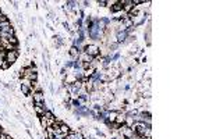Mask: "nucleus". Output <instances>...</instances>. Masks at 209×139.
<instances>
[{
	"instance_id": "1",
	"label": "nucleus",
	"mask_w": 209,
	"mask_h": 139,
	"mask_svg": "<svg viewBox=\"0 0 209 139\" xmlns=\"http://www.w3.org/2000/svg\"><path fill=\"white\" fill-rule=\"evenodd\" d=\"M119 132H120V135L124 139H131V138H134V135H135V132L133 131V128L127 127L126 124H123V125L119 127Z\"/></svg>"
},
{
	"instance_id": "2",
	"label": "nucleus",
	"mask_w": 209,
	"mask_h": 139,
	"mask_svg": "<svg viewBox=\"0 0 209 139\" xmlns=\"http://www.w3.org/2000/svg\"><path fill=\"white\" fill-rule=\"evenodd\" d=\"M84 52L88 56H91L92 59H96L98 56H99V53H100V47L98 46V45H95V43H89V45H87Z\"/></svg>"
},
{
	"instance_id": "3",
	"label": "nucleus",
	"mask_w": 209,
	"mask_h": 139,
	"mask_svg": "<svg viewBox=\"0 0 209 139\" xmlns=\"http://www.w3.org/2000/svg\"><path fill=\"white\" fill-rule=\"evenodd\" d=\"M18 57H20L18 49H17V50H11V52H7V53H6V61H7L10 65H13V64L18 60Z\"/></svg>"
},
{
	"instance_id": "4",
	"label": "nucleus",
	"mask_w": 209,
	"mask_h": 139,
	"mask_svg": "<svg viewBox=\"0 0 209 139\" xmlns=\"http://www.w3.org/2000/svg\"><path fill=\"white\" fill-rule=\"evenodd\" d=\"M46 106H45V103H33V111H35V114L38 117H43L45 116V113H46Z\"/></svg>"
},
{
	"instance_id": "5",
	"label": "nucleus",
	"mask_w": 209,
	"mask_h": 139,
	"mask_svg": "<svg viewBox=\"0 0 209 139\" xmlns=\"http://www.w3.org/2000/svg\"><path fill=\"white\" fill-rule=\"evenodd\" d=\"M31 96H32V100L33 103H45V93L42 92V91H38V92H32L31 93Z\"/></svg>"
},
{
	"instance_id": "6",
	"label": "nucleus",
	"mask_w": 209,
	"mask_h": 139,
	"mask_svg": "<svg viewBox=\"0 0 209 139\" xmlns=\"http://www.w3.org/2000/svg\"><path fill=\"white\" fill-rule=\"evenodd\" d=\"M124 121H126V113H119L117 117H116V121H114V127L119 128L120 125L124 124Z\"/></svg>"
},
{
	"instance_id": "7",
	"label": "nucleus",
	"mask_w": 209,
	"mask_h": 139,
	"mask_svg": "<svg viewBox=\"0 0 209 139\" xmlns=\"http://www.w3.org/2000/svg\"><path fill=\"white\" fill-rule=\"evenodd\" d=\"M59 129H60V134H64V135H68L70 134V127H68V124L66 123H61V121H59Z\"/></svg>"
},
{
	"instance_id": "8",
	"label": "nucleus",
	"mask_w": 209,
	"mask_h": 139,
	"mask_svg": "<svg viewBox=\"0 0 209 139\" xmlns=\"http://www.w3.org/2000/svg\"><path fill=\"white\" fill-rule=\"evenodd\" d=\"M92 60H94V59H92L91 56H88L85 52H81L80 56H78V61H81V63H91Z\"/></svg>"
},
{
	"instance_id": "9",
	"label": "nucleus",
	"mask_w": 209,
	"mask_h": 139,
	"mask_svg": "<svg viewBox=\"0 0 209 139\" xmlns=\"http://www.w3.org/2000/svg\"><path fill=\"white\" fill-rule=\"evenodd\" d=\"M68 53H70V56H71L72 60H77L81 52H80V50H78V49H77L75 46H71V47H70V50H68Z\"/></svg>"
},
{
	"instance_id": "10",
	"label": "nucleus",
	"mask_w": 209,
	"mask_h": 139,
	"mask_svg": "<svg viewBox=\"0 0 209 139\" xmlns=\"http://www.w3.org/2000/svg\"><path fill=\"white\" fill-rule=\"evenodd\" d=\"M96 25H98V28H99V31L103 32L104 29L107 28V20H106V18H102V20H99L96 22Z\"/></svg>"
},
{
	"instance_id": "11",
	"label": "nucleus",
	"mask_w": 209,
	"mask_h": 139,
	"mask_svg": "<svg viewBox=\"0 0 209 139\" xmlns=\"http://www.w3.org/2000/svg\"><path fill=\"white\" fill-rule=\"evenodd\" d=\"M127 36H128V33H127V31H123V32H117V42H124L126 39H127Z\"/></svg>"
},
{
	"instance_id": "12",
	"label": "nucleus",
	"mask_w": 209,
	"mask_h": 139,
	"mask_svg": "<svg viewBox=\"0 0 209 139\" xmlns=\"http://www.w3.org/2000/svg\"><path fill=\"white\" fill-rule=\"evenodd\" d=\"M110 10H112L113 14H117V13H121V11H123V6L120 4V1H117V3H116Z\"/></svg>"
},
{
	"instance_id": "13",
	"label": "nucleus",
	"mask_w": 209,
	"mask_h": 139,
	"mask_svg": "<svg viewBox=\"0 0 209 139\" xmlns=\"http://www.w3.org/2000/svg\"><path fill=\"white\" fill-rule=\"evenodd\" d=\"M20 89H21V93H23L24 96H31V93H32V89L28 88V86H25V85H21L20 86Z\"/></svg>"
},
{
	"instance_id": "14",
	"label": "nucleus",
	"mask_w": 209,
	"mask_h": 139,
	"mask_svg": "<svg viewBox=\"0 0 209 139\" xmlns=\"http://www.w3.org/2000/svg\"><path fill=\"white\" fill-rule=\"evenodd\" d=\"M134 117H131V116H128V114H126V121H124V124L127 125V127H133L134 125Z\"/></svg>"
},
{
	"instance_id": "15",
	"label": "nucleus",
	"mask_w": 209,
	"mask_h": 139,
	"mask_svg": "<svg viewBox=\"0 0 209 139\" xmlns=\"http://www.w3.org/2000/svg\"><path fill=\"white\" fill-rule=\"evenodd\" d=\"M39 121H40V127L43 128V129H46L49 127V124H48V120H46V117L43 116V117H39Z\"/></svg>"
},
{
	"instance_id": "16",
	"label": "nucleus",
	"mask_w": 209,
	"mask_h": 139,
	"mask_svg": "<svg viewBox=\"0 0 209 139\" xmlns=\"http://www.w3.org/2000/svg\"><path fill=\"white\" fill-rule=\"evenodd\" d=\"M8 43L18 49V39H17V36H11V38H8Z\"/></svg>"
},
{
	"instance_id": "17",
	"label": "nucleus",
	"mask_w": 209,
	"mask_h": 139,
	"mask_svg": "<svg viewBox=\"0 0 209 139\" xmlns=\"http://www.w3.org/2000/svg\"><path fill=\"white\" fill-rule=\"evenodd\" d=\"M119 0H106V7H109V8H112L116 3H117Z\"/></svg>"
},
{
	"instance_id": "18",
	"label": "nucleus",
	"mask_w": 209,
	"mask_h": 139,
	"mask_svg": "<svg viewBox=\"0 0 209 139\" xmlns=\"http://www.w3.org/2000/svg\"><path fill=\"white\" fill-rule=\"evenodd\" d=\"M6 21H10V20L7 18L6 14H1V16H0V22H6Z\"/></svg>"
},
{
	"instance_id": "19",
	"label": "nucleus",
	"mask_w": 209,
	"mask_h": 139,
	"mask_svg": "<svg viewBox=\"0 0 209 139\" xmlns=\"http://www.w3.org/2000/svg\"><path fill=\"white\" fill-rule=\"evenodd\" d=\"M8 67H10V64H8L6 60H4V63H3V67H1V70H7Z\"/></svg>"
},
{
	"instance_id": "20",
	"label": "nucleus",
	"mask_w": 209,
	"mask_h": 139,
	"mask_svg": "<svg viewBox=\"0 0 209 139\" xmlns=\"http://www.w3.org/2000/svg\"><path fill=\"white\" fill-rule=\"evenodd\" d=\"M98 4H99V6H106V0H99Z\"/></svg>"
},
{
	"instance_id": "21",
	"label": "nucleus",
	"mask_w": 209,
	"mask_h": 139,
	"mask_svg": "<svg viewBox=\"0 0 209 139\" xmlns=\"http://www.w3.org/2000/svg\"><path fill=\"white\" fill-rule=\"evenodd\" d=\"M7 135H8V134H6V132H3V134L0 135V139H7Z\"/></svg>"
},
{
	"instance_id": "22",
	"label": "nucleus",
	"mask_w": 209,
	"mask_h": 139,
	"mask_svg": "<svg viewBox=\"0 0 209 139\" xmlns=\"http://www.w3.org/2000/svg\"><path fill=\"white\" fill-rule=\"evenodd\" d=\"M3 63H4V59H1V57H0V68L3 67Z\"/></svg>"
},
{
	"instance_id": "23",
	"label": "nucleus",
	"mask_w": 209,
	"mask_h": 139,
	"mask_svg": "<svg viewBox=\"0 0 209 139\" xmlns=\"http://www.w3.org/2000/svg\"><path fill=\"white\" fill-rule=\"evenodd\" d=\"M3 132H4V131H3V127H1V125H0V135H1V134H3Z\"/></svg>"
},
{
	"instance_id": "24",
	"label": "nucleus",
	"mask_w": 209,
	"mask_h": 139,
	"mask_svg": "<svg viewBox=\"0 0 209 139\" xmlns=\"http://www.w3.org/2000/svg\"><path fill=\"white\" fill-rule=\"evenodd\" d=\"M3 47V43H1V39H0V49Z\"/></svg>"
},
{
	"instance_id": "25",
	"label": "nucleus",
	"mask_w": 209,
	"mask_h": 139,
	"mask_svg": "<svg viewBox=\"0 0 209 139\" xmlns=\"http://www.w3.org/2000/svg\"><path fill=\"white\" fill-rule=\"evenodd\" d=\"M1 14H3V11H1V7H0V16H1Z\"/></svg>"
},
{
	"instance_id": "26",
	"label": "nucleus",
	"mask_w": 209,
	"mask_h": 139,
	"mask_svg": "<svg viewBox=\"0 0 209 139\" xmlns=\"http://www.w3.org/2000/svg\"><path fill=\"white\" fill-rule=\"evenodd\" d=\"M52 139H55V138H52Z\"/></svg>"
},
{
	"instance_id": "27",
	"label": "nucleus",
	"mask_w": 209,
	"mask_h": 139,
	"mask_svg": "<svg viewBox=\"0 0 209 139\" xmlns=\"http://www.w3.org/2000/svg\"><path fill=\"white\" fill-rule=\"evenodd\" d=\"M14 139H16V138H14Z\"/></svg>"
}]
</instances>
